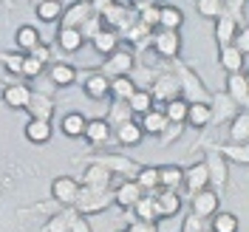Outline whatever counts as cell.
<instances>
[{
	"label": "cell",
	"mask_w": 249,
	"mask_h": 232,
	"mask_svg": "<svg viewBox=\"0 0 249 232\" xmlns=\"http://www.w3.org/2000/svg\"><path fill=\"white\" fill-rule=\"evenodd\" d=\"M79 164H96V167H105V170L116 178H136V173H139V161H133L130 156H124V153H113V150H93V153L88 156H79L77 159Z\"/></svg>",
	"instance_id": "obj_1"
},
{
	"label": "cell",
	"mask_w": 249,
	"mask_h": 232,
	"mask_svg": "<svg viewBox=\"0 0 249 232\" xmlns=\"http://www.w3.org/2000/svg\"><path fill=\"white\" fill-rule=\"evenodd\" d=\"M170 65V74L176 77V82H178V91H181V99H184L187 105L190 102H207L210 105V96H213V91L204 85V79L187 65V62L181 60H173L167 62Z\"/></svg>",
	"instance_id": "obj_2"
},
{
	"label": "cell",
	"mask_w": 249,
	"mask_h": 232,
	"mask_svg": "<svg viewBox=\"0 0 249 232\" xmlns=\"http://www.w3.org/2000/svg\"><path fill=\"white\" fill-rule=\"evenodd\" d=\"M108 207H113V193L108 190H99V187H82L79 184V193H77V201L71 210H77L79 215H96V213H105Z\"/></svg>",
	"instance_id": "obj_3"
},
{
	"label": "cell",
	"mask_w": 249,
	"mask_h": 232,
	"mask_svg": "<svg viewBox=\"0 0 249 232\" xmlns=\"http://www.w3.org/2000/svg\"><path fill=\"white\" fill-rule=\"evenodd\" d=\"M133 68H136V51L119 46L113 54H108V57L102 60V65H99L96 71L108 79H116V77H130Z\"/></svg>",
	"instance_id": "obj_4"
},
{
	"label": "cell",
	"mask_w": 249,
	"mask_h": 232,
	"mask_svg": "<svg viewBox=\"0 0 249 232\" xmlns=\"http://www.w3.org/2000/svg\"><path fill=\"white\" fill-rule=\"evenodd\" d=\"M204 167H207V178H210V190L213 193H224L227 184H230V164H227V159L218 153V147H207V153H204Z\"/></svg>",
	"instance_id": "obj_5"
},
{
	"label": "cell",
	"mask_w": 249,
	"mask_h": 232,
	"mask_svg": "<svg viewBox=\"0 0 249 232\" xmlns=\"http://www.w3.org/2000/svg\"><path fill=\"white\" fill-rule=\"evenodd\" d=\"M150 51L164 62L178 60V57H181V34H178V31L156 29L153 37H150Z\"/></svg>",
	"instance_id": "obj_6"
},
{
	"label": "cell",
	"mask_w": 249,
	"mask_h": 232,
	"mask_svg": "<svg viewBox=\"0 0 249 232\" xmlns=\"http://www.w3.org/2000/svg\"><path fill=\"white\" fill-rule=\"evenodd\" d=\"M77 82L82 85V93L93 99V102H102V99H110V79L102 77L96 68H88V71H77Z\"/></svg>",
	"instance_id": "obj_7"
},
{
	"label": "cell",
	"mask_w": 249,
	"mask_h": 232,
	"mask_svg": "<svg viewBox=\"0 0 249 232\" xmlns=\"http://www.w3.org/2000/svg\"><path fill=\"white\" fill-rule=\"evenodd\" d=\"M147 93L153 96V105H156V108H164L170 99H178V96H181L176 77H173V74H167V71H159V74L150 79V88H147Z\"/></svg>",
	"instance_id": "obj_8"
},
{
	"label": "cell",
	"mask_w": 249,
	"mask_h": 232,
	"mask_svg": "<svg viewBox=\"0 0 249 232\" xmlns=\"http://www.w3.org/2000/svg\"><path fill=\"white\" fill-rule=\"evenodd\" d=\"M238 110L241 108H238L224 91H215L213 96H210V125H213V127H218V125H230Z\"/></svg>",
	"instance_id": "obj_9"
},
{
	"label": "cell",
	"mask_w": 249,
	"mask_h": 232,
	"mask_svg": "<svg viewBox=\"0 0 249 232\" xmlns=\"http://www.w3.org/2000/svg\"><path fill=\"white\" fill-rule=\"evenodd\" d=\"M77 193H79V181L74 178V176H57V178L51 181V201L65 207V210L74 207Z\"/></svg>",
	"instance_id": "obj_10"
},
{
	"label": "cell",
	"mask_w": 249,
	"mask_h": 232,
	"mask_svg": "<svg viewBox=\"0 0 249 232\" xmlns=\"http://www.w3.org/2000/svg\"><path fill=\"white\" fill-rule=\"evenodd\" d=\"M153 207H156V221H164V218H176L181 213V196L176 190H153Z\"/></svg>",
	"instance_id": "obj_11"
},
{
	"label": "cell",
	"mask_w": 249,
	"mask_h": 232,
	"mask_svg": "<svg viewBox=\"0 0 249 232\" xmlns=\"http://www.w3.org/2000/svg\"><path fill=\"white\" fill-rule=\"evenodd\" d=\"M190 207H193V215L210 221V218L221 210V196H218V193H213V190L207 187V190H201V193L190 196Z\"/></svg>",
	"instance_id": "obj_12"
},
{
	"label": "cell",
	"mask_w": 249,
	"mask_h": 232,
	"mask_svg": "<svg viewBox=\"0 0 249 232\" xmlns=\"http://www.w3.org/2000/svg\"><path fill=\"white\" fill-rule=\"evenodd\" d=\"M23 110L29 113L31 119H37V122H51L54 113H57V99H54V96H46V93H34L31 91L29 105H26Z\"/></svg>",
	"instance_id": "obj_13"
},
{
	"label": "cell",
	"mask_w": 249,
	"mask_h": 232,
	"mask_svg": "<svg viewBox=\"0 0 249 232\" xmlns=\"http://www.w3.org/2000/svg\"><path fill=\"white\" fill-rule=\"evenodd\" d=\"M224 93H227L241 110H247L249 108V79H247V74H244V71L227 74V88H224Z\"/></svg>",
	"instance_id": "obj_14"
},
{
	"label": "cell",
	"mask_w": 249,
	"mask_h": 232,
	"mask_svg": "<svg viewBox=\"0 0 249 232\" xmlns=\"http://www.w3.org/2000/svg\"><path fill=\"white\" fill-rule=\"evenodd\" d=\"M91 6L88 0H74L68 6H62V15H60V29H79L88 17H91Z\"/></svg>",
	"instance_id": "obj_15"
},
{
	"label": "cell",
	"mask_w": 249,
	"mask_h": 232,
	"mask_svg": "<svg viewBox=\"0 0 249 232\" xmlns=\"http://www.w3.org/2000/svg\"><path fill=\"white\" fill-rule=\"evenodd\" d=\"M181 187H184L190 196H196V193H201V190L210 187V178H207V167H204V161H193L190 167H184Z\"/></svg>",
	"instance_id": "obj_16"
},
{
	"label": "cell",
	"mask_w": 249,
	"mask_h": 232,
	"mask_svg": "<svg viewBox=\"0 0 249 232\" xmlns=\"http://www.w3.org/2000/svg\"><path fill=\"white\" fill-rule=\"evenodd\" d=\"M82 139L88 142L91 147H105L110 139H113V130H110V125L105 119H88L85 122V133H82Z\"/></svg>",
	"instance_id": "obj_17"
},
{
	"label": "cell",
	"mask_w": 249,
	"mask_h": 232,
	"mask_svg": "<svg viewBox=\"0 0 249 232\" xmlns=\"http://www.w3.org/2000/svg\"><path fill=\"white\" fill-rule=\"evenodd\" d=\"M46 77H48V82H51L54 88H71V85L77 82V68H74L71 62L57 60V62H51V65H48Z\"/></svg>",
	"instance_id": "obj_18"
},
{
	"label": "cell",
	"mask_w": 249,
	"mask_h": 232,
	"mask_svg": "<svg viewBox=\"0 0 249 232\" xmlns=\"http://www.w3.org/2000/svg\"><path fill=\"white\" fill-rule=\"evenodd\" d=\"M110 193H113V204L116 207H122V210H130L133 204L142 198V190L136 181H130V178H122L119 184L110 187Z\"/></svg>",
	"instance_id": "obj_19"
},
{
	"label": "cell",
	"mask_w": 249,
	"mask_h": 232,
	"mask_svg": "<svg viewBox=\"0 0 249 232\" xmlns=\"http://www.w3.org/2000/svg\"><path fill=\"white\" fill-rule=\"evenodd\" d=\"M31 99V88L26 82H9L6 88H3V105L12 110H23L29 105Z\"/></svg>",
	"instance_id": "obj_20"
},
{
	"label": "cell",
	"mask_w": 249,
	"mask_h": 232,
	"mask_svg": "<svg viewBox=\"0 0 249 232\" xmlns=\"http://www.w3.org/2000/svg\"><path fill=\"white\" fill-rule=\"evenodd\" d=\"M79 184H82V187H99V190H108V187H113V176H110L105 167H96V164H82Z\"/></svg>",
	"instance_id": "obj_21"
},
{
	"label": "cell",
	"mask_w": 249,
	"mask_h": 232,
	"mask_svg": "<svg viewBox=\"0 0 249 232\" xmlns=\"http://www.w3.org/2000/svg\"><path fill=\"white\" fill-rule=\"evenodd\" d=\"M238 29H241V23H238L232 15H227V12H224L221 17H215V43H218V48L232 46Z\"/></svg>",
	"instance_id": "obj_22"
},
{
	"label": "cell",
	"mask_w": 249,
	"mask_h": 232,
	"mask_svg": "<svg viewBox=\"0 0 249 232\" xmlns=\"http://www.w3.org/2000/svg\"><path fill=\"white\" fill-rule=\"evenodd\" d=\"M136 122H139L142 133L144 136H156L159 139V133L164 130V125H167V119H164V110L161 108H150L147 113H142V116H133Z\"/></svg>",
	"instance_id": "obj_23"
},
{
	"label": "cell",
	"mask_w": 249,
	"mask_h": 232,
	"mask_svg": "<svg viewBox=\"0 0 249 232\" xmlns=\"http://www.w3.org/2000/svg\"><path fill=\"white\" fill-rule=\"evenodd\" d=\"M184 26V12L173 3H161L159 6V29L164 31H178Z\"/></svg>",
	"instance_id": "obj_24"
},
{
	"label": "cell",
	"mask_w": 249,
	"mask_h": 232,
	"mask_svg": "<svg viewBox=\"0 0 249 232\" xmlns=\"http://www.w3.org/2000/svg\"><path fill=\"white\" fill-rule=\"evenodd\" d=\"M91 46H93V51H96L99 57H108V54H113L116 48L122 46V40H119V34H116V31H110V29H105V26H102V29H99V34L91 40Z\"/></svg>",
	"instance_id": "obj_25"
},
{
	"label": "cell",
	"mask_w": 249,
	"mask_h": 232,
	"mask_svg": "<svg viewBox=\"0 0 249 232\" xmlns=\"http://www.w3.org/2000/svg\"><path fill=\"white\" fill-rule=\"evenodd\" d=\"M227 133H230V142L232 144H247L249 142V113L247 110H238L235 119L227 125Z\"/></svg>",
	"instance_id": "obj_26"
},
{
	"label": "cell",
	"mask_w": 249,
	"mask_h": 232,
	"mask_svg": "<svg viewBox=\"0 0 249 232\" xmlns=\"http://www.w3.org/2000/svg\"><path fill=\"white\" fill-rule=\"evenodd\" d=\"M113 139L119 142L122 147H133V144H139L142 139H144V133H142V127L136 119H130V122L119 125L116 130H113Z\"/></svg>",
	"instance_id": "obj_27"
},
{
	"label": "cell",
	"mask_w": 249,
	"mask_h": 232,
	"mask_svg": "<svg viewBox=\"0 0 249 232\" xmlns=\"http://www.w3.org/2000/svg\"><path fill=\"white\" fill-rule=\"evenodd\" d=\"M85 122H88V116H82L79 110L65 113L62 122H60L62 136H68V139H82V133H85Z\"/></svg>",
	"instance_id": "obj_28"
},
{
	"label": "cell",
	"mask_w": 249,
	"mask_h": 232,
	"mask_svg": "<svg viewBox=\"0 0 249 232\" xmlns=\"http://www.w3.org/2000/svg\"><path fill=\"white\" fill-rule=\"evenodd\" d=\"M156 176H159V187L161 190H178L184 167H178V164H161V167H156Z\"/></svg>",
	"instance_id": "obj_29"
},
{
	"label": "cell",
	"mask_w": 249,
	"mask_h": 232,
	"mask_svg": "<svg viewBox=\"0 0 249 232\" xmlns=\"http://www.w3.org/2000/svg\"><path fill=\"white\" fill-rule=\"evenodd\" d=\"M218 62H221V68H224L227 74H238V71H244L247 57L238 54L232 46H224V48H218Z\"/></svg>",
	"instance_id": "obj_30"
},
{
	"label": "cell",
	"mask_w": 249,
	"mask_h": 232,
	"mask_svg": "<svg viewBox=\"0 0 249 232\" xmlns=\"http://www.w3.org/2000/svg\"><path fill=\"white\" fill-rule=\"evenodd\" d=\"M184 125L196 127V130L210 127V105H207V102H190V105H187V119H184Z\"/></svg>",
	"instance_id": "obj_31"
},
{
	"label": "cell",
	"mask_w": 249,
	"mask_h": 232,
	"mask_svg": "<svg viewBox=\"0 0 249 232\" xmlns=\"http://www.w3.org/2000/svg\"><path fill=\"white\" fill-rule=\"evenodd\" d=\"M15 43H17V51H20V54H29L34 46H40V43H43L40 29H37V26H20L17 34H15Z\"/></svg>",
	"instance_id": "obj_32"
},
{
	"label": "cell",
	"mask_w": 249,
	"mask_h": 232,
	"mask_svg": "<svg viewBox=\"0 0 249 232\" xmlns=\"http://www.w3.org/2000/svg\"><path fill=\"white\" fill-rule=\"evenodd\" d=\"M102 119H105V122L110 125V130H116L119 125L130 122V119H133V113H130V108H127V102H119V99H110V108H108V113H105Z\"/></svg>",
	"instance_id": "obj_33"
},
{
	"label": "cell",
	"mask_w": 249,
	"mask_h": 232,
	"mask_svg": "<svg viewBox=\"0 0 249 232\" xmlns=\"http://www.w3.org/2000/svg\"><path fill=\"white\" fill-rule=\"evenodd\" d=\"M82 46H85V40H82V34H79L77 29H60L57 31V48H60V51L77 54Z\"/></svg>",
	"instance_id": "obj_34"
},
{
	"label": "cell",
	"mask_w": 249,
	"mask_h": 232,
	"mask_svg": "<svg viewBox=\"0 0 249 232\" xmlns=\"http://www.w3.org/2000/svg\"><path fill=\"white\" fill-rule=\"evenodd\" d=\"M51 122H37V119H29V125H26V139L31 142V144H48L51 142Z\"/></svg>",
	"instance_id": "obj_35"
},
{
	"label": "cell",
	"mask_w": 249,
	"mask_h": 232,
	"mask_svg": "<svg viewBox=\"0 0 249 232\" xmlns=\"http://www.w3.org/2000/svg\"><path fill=\"white\" fill-rule=\"evenodd\" d=\"M241 221L235 213H227V210H218L215 215L210 218V232H238Z\"/></svg>",
	"instance_id": "obj_36"
},
{
	"label": "cell",
	"mask_w": 249,
	"mask_h": 232,
	"mask_svg": "<svg viewBox=\"0 0 249 232\" xmlns=\"http://www.w3.org/2000/svg\"><path fill=\"white\" fill-rule=\"evenodd\" d=\"M34 15L40 23H60V15H62V3L57 0H40L34 6Z\"/></svg>",
	"instance_id": "obj_37"
},
{
	"label": "cell",
	"mask_w": 249,
	"mask_h": 232,
	"mask_svg": "<svg viewBox=\"0 0 249 232\" xmlns=\"http://www.w3.org/2000/svg\"><path fill=\"white\" fill-rule=\"evenodd\" d=\"M218 153L227 159V164L230 161H235V164H241V167H247L249 164V147L247 144H218Z\"/></svg>",
	"instance_id": "obj_38"
},
{
	"label": "cell",
	"mask_w": 249,
	"mask_h": 232,
	"mask_svg": "<svg viewBox=\"0 0 249 232\" xmlns=\"http://www.w3.org/2000/svg\"><path fill=\"white\" fill-rule=\"evenodd\" d=\"M139 85H136V79L133 77H116L110 79V99H119V102H127L130 99V93L136 91Z\"/></svg>",
	"instance_id": "obj_39"
},
{
	"label": "cell",
	"mask_w": 249,
	"mask_h": 232,
	"mask_svg": "<svg viewBox=\"0 0 249 232\" xmlns=\"http://www.w3.org/2000/svg\"><path fill=\"white\" fill-rule=\"evenodd\" d=\"M127 108H130L133 116H142V113H147L156 105H153V96L147 93V88H136V91L130 93V99H127Z\"/></svg>",
	"instance_id": "obj_40"
},
{
	"label": "cell",
	"mask_w": 249,
	"mask_h": 232,
	"mask_svg": "<svg viewBox=\"0 0 249 232\" xmlns=\"http://www.w3.org/2000/svg\"><path fill=\"white\" fill-rule=\"evenodd\" d=\"M130 210H133V215L139 218V221H150V224H159V221H156V207H153V196H150V193H142V198L133 204Z\"/></svg>",
	"instance_id": "obj_41"
},
{
	"label": "cell",
	"mask_w": 249,
	"mask_h": 232,
	"mask_svg": "<svg viewBox=\"0 0 249 232\" xmlns=\"http://www.w3.org/2000/svg\"><path fill=\"white\" fill-rule=\"evenodd\" d=\"M161 110H164V119H167V122L184 125V119H187V102L181 99V96H178V99H170Z\"/></svg>",
	"instance_id": "obj_42"
},
{
	"label": "cell",
	"mask_w": 249,
	"mask_h": 232,
	"mask_svg": "<svg viewBox=\"0 0 249 232\" xmlns=\"http://www.w3.org/2000/svg\"><path fill=\"white\" fill-rule=\"evenodd\" d=\"M133 181L139 184L142 193H153V190H159V176H156V167H144V164H142Z\"/></svg>",
	"instance_id": "obj_43"
},
{
	"label": "cell",
	"mask_w": 249,
	"mask_h": 232,
	"mask_svg": "<svg viewBox=\"0 0 249 232\" xmlns=\"http://www.w3.org/2000/svg\"><path fill=\"white\" fill-rule=\"evenodd\" d=\"M23 57H26V54H20V51H0V65H3V71L12 74V77H20Z\"/></svg>",
	"instance_id": "obj_44"
},
{
	"label": "cell",
	"mask_w": 249,
	"mask_h": 232,
	"mask_svg": "<svg viewBox=\"0 0 249 232\" xmlns=\"http://www.w3.org/2000/svg\"><path fill=\"white\" fill-rule=\"evenodd\" d=\"M196 12L207 20H215L224 15V0H196Z\"/></svg>",
	"instance_id": "obj_45"
},
{
	"label": "cell",
	"mask_w": 249,
	"mask_h": 232,
	"mask_svg": "<svg viewBox=\"0 0 249 232\" xmlns=\"http://www.w3.org/2000/svg\"><path fill=\"white\" fill-rule=\"evenodd\" d=\"M43 232H68V210H57L54 215H48Z\"/></svg>",
	"instance_id": "obj_46"
},
{
	"label": "cell",
	"mask_w": 249,
	"mask_h": 232,
	"mask_svg": "<svg viewBox=\"0 0 249 232\" xmlns=\"http://www.w3.org/2000/svg\"><path fill=\"white\" fill-rule=\"evenodd\" d=\"M187 125H176V122H167L164 125V130L159 133V142H161V147H170L173 142H178V136L184 133Z\"/></svg>",
	"instance_id": "obj_47"
},
{
	"label": "cell",
	"mask_w": 249,
	"mask_h": 232,
	"mask_svg": "<svg viewBox=\"0 0 249 232\" xmlns=\"http://www.w3.org/2000/svg\"><path fill=\"white\" fill-rule=\"evenodd\" d=\"M46 74V65H40V62L34 60V57H23V68H20V77H26V79H37V77H43Z\"/></svg>",
	"instance_id": "obj_48"
},
{
	"label": "cell",
	"mask_w": 249,
	"mask_h": 232,
	"mask_svg": "<svg viewBox=\"0 0 249 232\" xmlns=\"http://www.w3.org/2000/svg\"><path fill=\"white\" fill-rule=\"evenodd\" d=\"M99 29H102V20H99V15H91L88 20H85V23H82V26H79L77 31L82 34V40H85V43H91L93 37L99 34Z\"/></svg>",
	"instance_id": "obj_49"
},
{
	"label": "cell",
	"mask_w": 249,
	"mask_h": 232,
	"mask_svg": "<svg viewBox=\"0 0 249 232\" xmlns=\"http://www.w3.org/2000/svg\"><path fill=\"white\" fill-rule=\"evenodd\" d=\"M29 57H34V60L40 62V65H51V62H54V48L48 46V43H40V46H34L29 51Z\"/></svg>",
	"instance_id": "obj_50"
},
{
	"label": "cell",
	"mask_w": 249,
	"mask_h": 232,
	"mask_svg": "<svg viewBox=\"0 0 249 232\" xmlns=\"http://www.w3.org/2000/svg\"><path fill=\"white\" fill-rule=\"evenodd\" d=\"M68 232H93V230L85 215H79L77 210H68Z\"/></svg>",
	"instance_id": "obj_51"
},
{
	"label": "cell",
	"mask_w": 249,
	"mask_h": 232,
	"mask_svg": "<svg viewBox=\"0 0 249 232\" xmlns=\"http://www.w3.org/2000/svg\"><path fill=\"white\" fill-rule=\"evenodd\" d=\"M210 230V221H204V218H198V215H190L181 221V232H207Z\"/></svg>",
	"instance_id": "obj_52"
},
{
	"label": "cell",
	"mask_w": 249,
	"mask_h": 232,
	"mask_svg": "<svg viewBox=\"0 0 249 232\" xmlns=\"http://www.w3.org/2000/svg\"><path fill=\"white\" fill-rule=\"evenodd\" d=\"M244 9H247V0H224V12L232 15L241 26H244Z\"/></svg>",
	"instance_id": "obj_53"
},
{
	"label": "cell",
	"mask_w": 249,
	"mask_h": 232,
	"mask_svg": "<svg viewBox=\"0 0 249 232\" xmlns=\"http://www.w3.org/2000/svg\"><path fill=\"white\" fill-rule=\"evenodd\" d=\"M232 48L238 51V54H244V57L249 54V31L244 29V26H241V29H238V34H235V40H232Z\"/></svg>",
	"instance_id": "obj_54"
},
{
	"label": "cell",
	"mask_w": 249,
	"mask_h": 232,
	"mask_svg": "<svg viewBox=\"0 0 249 232\" xmlns=\"http://www.w3.org/2000/svg\"><path fill=\"white\" fill-rule=\"evenodd\" d=\"M29 88H31L34 93H46V96H54V91H57V88L48 82L46 74H43V77H37V79H34V85H29Z\"/></svg>",
	"instance_id": "obj_55"
},
{
	"label": "cell",
	"mask_w": 249,
	"mask_h": 232,
	"mask_svg": "<svg viewBox=\"0 0 249 232\" xmlns=\"http://www.w3.org/2000/svg\"><path fill=\"white\" fill-rule=\"evenodd\" d=\"M124 232H159V227L150 224V221H139V218H133V221L127 224V230H124Z\"/></svg>",
	"instance_id": "obj_56"
},
{
	"label": "cell",
	"mask_w": 249,
	"mask_h": 232,
	"mask_svg": "<svg viewBox=\"0 0 249 232\" xmlns=\"http://www.w3.org/2000/svg\"><path fill=\"white\" fill-rule=\"evenodd\" d=\"M110 3H116V0H88V6H91V12H93V15H102V12L108 9Z\"/></svg>",
	"instance_id": "obj_57"
},
{
	"label": "cell",
	"mask_w": 249,
	"mask_h": 232,
	"mask_svg": "<svg viewBox=\"0 0 249 232\" xmlns=\"http://www.w3.org/2000/svg\"><path fill=\"white\" fill-rule=\"evenodd\" d=\"M0 3H3L6 9H12V6H15V0H0Z\"/></svg>",
	"instance_id": "obj_58"
},
{
	"label": "cell",
	"mask_w": 249,
	"mask_h": 232,
	"mask_svg": "<svg viewBox=\"0 0 249 232\" xmlns=\"http://www.w3.org/2000/svg\"><path fill=\"white\" fill-rule=\"evenodd\" d=\"M144 3H156V6H159V3H161V0H144Z\"/></svg>",
	"instance_id": "obj_59"
},
{
	"label": "cell",
	"mask_w": 249,
	"mask_h": 232,
	"mask_svg": "<svg viewBox=\"0 0 249 232\" xmlns=\"http://www.w3.org/2000/svg\"><path fill=\"white\" fill-rule=\"evenodd\" d=\"M31 3H34V6H37V3H40V0H31Z\"/></svg>",
	"instance_id": "obj_60"
},
{
	"label": "cell",
	"mask_w": 249,
	"mask_h": 232,
	"mask_svg": "<svg viewBox=\"0 0 249 232\" xmlns=\"http://www.w3.org/2000/svg\"><path fill=\"white\" fill-rule=\"evenodd\" d=\"M57 3H62V0H57Z\"/></svg>",
	"instance_id": "obj_61"
},
{
	"label": "cell",
	"mask_w": 249,
	"mask_h": 232,
	"mask_svg": "<svg viewBox=\"0 0 249 232\" xmlns=\"http://www.w3.org/2000/svg\"><path fill=\"white\" fill-rule=\"evenodd\" d=\"M207 232H210V230H207Z\"/></svg>",
	"instance_id": "obj_62"
},
{
	"label": "cell",
	"mask_w": 249,
	"mask_h": 232,
	"mask_svg": "<svg viewBox=\"0 0 249 232\" xmlns=\"http://www.w3.org/2000/svg\"><path fill=\"white\" fill-rule=\"evenodd\" d=\"M122 232H124V230H122Z\"/></svg>",
	"instance_id": "obj_63"
}]
</instances>
